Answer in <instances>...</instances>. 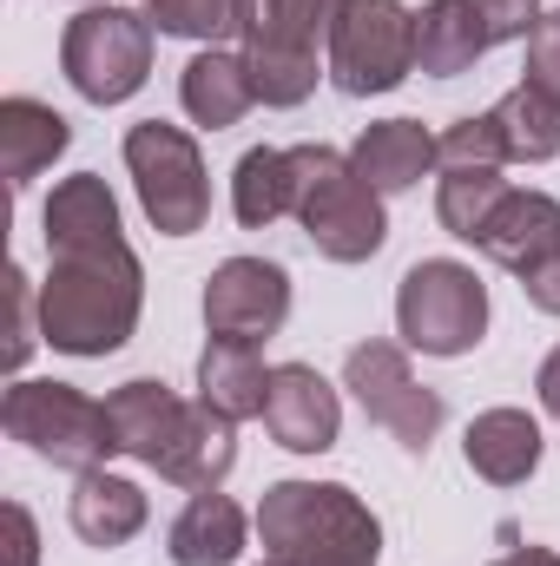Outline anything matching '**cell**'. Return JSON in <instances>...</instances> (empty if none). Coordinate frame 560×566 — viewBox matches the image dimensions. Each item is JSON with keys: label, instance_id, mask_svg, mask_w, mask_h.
Returning <instances> with one entry per match:
<instances>
[{"label": "cell", "instance_id": "32", "mask_svg": "<svg viewBox=\"0 0 560 566\" xmlns=\"http://www.w3.org/2000/svg\"><path fill=\"white\" fill-rule=\"evenodd\" d=\"M521 290H528V303H535V310L560 316V238H554V251H548L535 271H521Z\"/></svg>", "mask_w": 560, "mask_h": 566}, {"label": "cell", "instance_id": "6", "mask_svg": "<svg viewBox=\"0 0 560 566\" xmlns=\"http://www.w3.org/2000/svg\"><path fill=\"white\" fill-rule=\"evenodd\" d=\"M396 329L422 356H468L488 329V290L468 264L428 258L396 290Z\"/></svg>", "mask_w": 560, "mask_h": 566}, {"label": "cell", "instance_id": "17", "mask_svg": "<svg viewBox=\"0 0 560 566\" xmlns=\"http://www.w3.org/2000/svg\"><path fill=\"white\" fill-rule=\"evenodd\" d=\"M66 139H73V126L53 106H40V99H0V171H7L13 191H27L66 151Z\"/></svg>", "mask_w": 560, "mask_h": 566}, {"label": "cell", "instance_id": "25", "mask_svg": "<svg viewBox=\"0 0 560 566\" xmlns=\"http://www.w3.org/2000/svg\"><path fill=\"white\" fill-rule=\"evenodd\" d=\"M495 126H501V145H508V158H521V165H548L560 151V99H548L541 86H515L501 106H495Z\"/></svg>", "mask_w": 560, "mask_h": 566}, {"label": "cell", "instance_id": "11", "mask_svg": "<svg viewBox=\"0 0 560 566\" xmlns=\"http://www.w3.org/2000/svg\"><path fill=\"white\" fill-rule=\"evenodd\" d=\"M336 389L310 369V363H283L271 369V396H265V428L278 434L290 454H323L336 448Z\"/></svg>", "mask_w": 560, "mask_h": 566}, {"label": "cell", "instance_id": "34", "mask_svg": "<svg viewBox=\"0 0 560 566\" xmlns=\"http://www.w3.org/2000/svg\"><path fill=\"white\" fill-rule=\"evenodd\" d=\"M535 389H541V409H548V416L560 422V349L548 356V363H541V376H535Z\"/></svg>", "mask_w": 560, "mask_h": 566}, {"label": "cell", "instance_id": "10", "mask_svg": "<svg viewBox=\"0 0 560 566\" xmlns=\"http://www.w3.org/2000/svg\"><path fill=\"white\" fill-rule=\"evenodd\" d=\"M290 316V277L265 258H231L205 283V329L231 343H265Z\"/></svg>", "mask_w": 560, "mask_h": 566}, {"label": "cell", "instance_id": "33", "mask_svg": "<svg viewBox=\"0 0 560 566\" xmlns=\"http://www.w3.org/2000/svg\"><path fill=\"white\" fill-rule=\"evenodd\" d=\"M33 514L20 507V501H7V554H13V566H33Z\"/></svg>", "mask_w": 560, "mask_h": 566}, {"label": "cell", "instance_id": "22", "mask_svg": "<svg viewBox=\"0 0 560 566\" xmlns=\"http://www.w3.org/2000/svg\"><path fill=\"white\" fill-rule=\"evenodd\" d=\"M350 165H356V178H370L376 191H409L422 171L435 165V139L422 133L416 119H383V126H370V133L356 139Z\"/></svg>", "mask_w": 560, "mask_h": 566}, {"label": "cell", "instance_id": "8", "mask_svg": "<svg viewBox=\"0 0 560 566\" xmlns=\"http://www.w3.org/2000/svg\"><path fill=\"white\" fill-rule=\"evenodd\" d=\"M416 73V13L403 0H350L330 33V80L350 99L390 93Z\"/></svg>", "mask_w": 560, "mask_h": 566}, {"label": "cell", "instance_id": "4", "mask_svg": "<svg viewBox=\"0 0 560 566\" xmlns=\"http://www.w3.org/2000/svg\"><path fill=\"white\" fill-rule=\"evenodd\" d=\"M0 422L20 448H33L53 468H73V474H93L106 454H120L113 409L80 396L73 382H13L0 402Z\"/></svg>", "mask_w": 560, "mask_h": 566}, {"label": "cell", "instance_id": "16", "mask_svg": "<svg viewBox=\"0 0 560 566\" xmlns=\"http://www.w3.org/2000/svg\"><path fill=\"white\" fill-rule=\"evenodd\" d=\"M178 99H185V113H191L205 133H225V126H238V119L251 113V99H258L245 53H218V46H205V53L185 66V80H178Z\"/></svg>", "mask_w": 560, "mask_h": 566}, {"label": "cell", "instance_id": "35", "mask_svg": "<svg viewBox=\"0 0 560 566\" xmlns=\"http://www.w3.org/2000/svg\"><path fill=\"white\" fill-rule=\"evenodd\" d=\"M495 566H560V554H548V547H515V554H501Z\"/></svg>", "mask_w": 560, "mask_h": 566}, {"label": "cell", "instance_id": "30", "mask_svg": "<svg viewBox=\"0 0 560 566\" xmlns=\"http://www.w3.org/2000/svg\"><path fill=\"white\" fill-rule=\"evenodd\" d=\"M528 86L560 99V13H541L528 33Z\"/></svg>", "mask_w": 560, "mask_h": 566}, {"label": "cell", "instance_id": "28", "mask_svg": "<svg viewBox=\"0 0 560 566\" xmlns=\"http://www.w3.org/2000/svg\"><path fill=\"white\" fill-rule=\"evenodd\" d=\"M435 165H442V171H455V165H508V145H501L495 113H481V119H455V126L435 139Z\"/></svg>", "mask_w": 560, "mask_h": 566}, {"label": "cell", "instance_id": "27", "mask_svg": "<svg viewBox=\"0 0 560 566\" xmlns=\"http://www.w3.org/2000/svg\"><path fill=\"white\" fill-rule=\"evenodd\" d=\"M245 66H251V86L265 106H303L317 93V53H265V46H245Z\"/></svg>", "mask_w": 560, "mask_h": 566}, {"label": "cell", "instance_id": "14", "mask_svg": "<svg viewBox=\"0 0 560 566\" xmlns=\"http://www.w3.org/2000/svg\"><path fill=\"white\" fill-rule=\"evenodd\" d=\"M554 238H560V205L548 198V191H508L501 198V211L488 218V231L475 238L501 271H535L548 251H554Z\"/></svg>", "mask_w": 560, "mask_h": 566}, {"label": "cell", "instance_id": "20", "mask_svg": "<svg viewBox=\"0 0 560 566\" xmlns=\"http://www.w3.org/2000/svg\"><path fill=\"white\" fill-rule=\"evenodd\" d=\"M66 514H73V534H80L86 547H126V541L145 527V494L133 488V481L93 468V474H80Z\"/></svg>", "mask_w": 560, "mask_h": 566}, {"label": "cell", "instance_id": "12", "mask_svg": "<svg viewBox=\"0 0 560 566\" xmlns=\"http://www.w3.org/2000/svg\"><path fill=\"white\" fill-rule=\"evenodd\" d=\"M106 409H113V428H120V454L145 461L152 474L165 468V454L178 448V434H185V422H191V409H185L165 382H152V376L120 382V389L106 396Z\"/></svg>", "mask_w": 560, "mask_h": 566}, {"label": "cell", "instance_id": "19", "mask_svg": "<svg viewBox=\"0 0 560 566\" xmlns=\"http://www.w3.org/2000/svg\"><path fill=\"white\" fill-rule=\"evenodd\" d=\"M468 468L495 488H521L541 468V428L521 409H488L468 422Z\"/></svg>", "mask_w": 560, "mask_h": 566}, {"label": "cell", "instance_id": "7", "mask_svg": "<svg viewBox=\"0 0 560 566\" xmlns=\"http://www.w3.org/2000/svg\"><path fill=\"white\" fill-rule=\"evenodd\" d=\"M126 171H133V185H139L145 218H152L165 238L205 231V218H211L205 158H198V145L185 139L178 126H165V119L133 126V133H126Z\"/></svg>", "mask_w": 560, "mask_h": 566}, {"label": "cell", "instance_id": "36", "mask_svg": "<svg viewBox=\"0 0 560 566\" xmlns=\"http://www.w3.org/2000/svg\"><path fill=\"white\" fill-rule=\"evenodd\" d=\"M265 566H278V560H265Z\"/></svg>", "mask_w": 560, "mask_h": 566}, {"label": "cell", "instance_id": "29", "mask_svg": "<svg viewBox=\"0 0 560 566\" xmlns=\"http://www.w3.org/2000/svg\"><path fill=\"white\" fill-rule=\"evenodd\" d=\"M468 7H475L488 46H495V40H528L535 20H541V0H468Z\"/></svg>", "mask_w": 560, "mask_h": 566}, {"label": "cell", "instance_id": "9", "mask_svg": "<svg viewBox=\"0 0 560 566\" xmlns=\"http://www.w3.org/2000/svg\"><path fill=\"white\" fill-rule=\"evenodd\" d=\"M343 389H356L363 416L383 422L403 448H416V454L435 441V428H442V396L422 389L416 376H409V356L396 343H356L350 363H343Z\"/></svg>", "mask_w": 560, "mask_h": 566}, {"label": "cell", "instance_id": "3", "mask_svg": "<svg viewBox=\"0 0 560 566\" xmlns=\"http://www.w3.org/2000/svg\"><path fill=\"white\" fill-rule=\"evenodd\" d=\"M297 158V218L310 231V244L330 264H363L383 251L390 224H383V191L370 178H356V165L330 145H290Z\"/></svg>", "mask_w": 560, "mask_h": 566}, {"label": "cell", "instance_id": "21", "mask_svg": "<svg viewBox=\"0 0 560 566\" xmlns=\"http://www.w3.org/2000/svg\"><path fill=\"white\" fill-rule=\"evenodd\" d=\"M488 53V33L468 0H428L416 13V66L428 80H455Z\"/></svg>", "mask_w": 560, "mask_h": 566}, {"label": "cell", "instance_id": "26", "mask_svg": "<svg viewBox=\"0 0 560 566\" xmlns=\"http://www.w3.org/2000/svg\"><path fill=\"white\" fill-rule=\"evenodd\" d=\"M238 13H245V0H145V20L158 27V33H172V40H225V33H238Z\"/></svg>", "mask_w": 560, "mask_h": 566}, {"label": "cell", "instance_id": "5", "mask_svg": "<svg viewBox=\"0 0 560 566\" xmlns=\"http://www.w3.org/2000/svg\"><path fill=\"white\" fill-rule=\"evenodd\" d=\"M60 66L73 80L80 99L93 106H120L133 99L152 73V20L133 7H86L66 20V40H60Z\"/></svg>", "mask_w": 560, "mask_h": 566}, {"label": "cell", "instance_id": "13", "mask_svg": "<svg viewBox=\"0 0 560 566\" xmlns=\"http://www.w3.org/2000/svg\"><path fill=\"white\" fill-rule=\"evenodd\" d=\"M265 396H271V369L258 363V343L211 336L205 356H198V402L238 428L251 416H265Z\"/></svg>", "mask_w": 560, "mask_h": 566}, {"label": "cell", "instance_id": "23", "mask_svg": "<svg viewBox=\"0 0 560 566\" xmlns=\"http://www.w3.org/2000/svg\"><path fill=\"white\" fill-rule=\"evenodd\" d=\"M231 211L245 231H265L278 224L283 211H297V158L278 145H258L238 158V178H231Z\"/></svg>", "mask_w": 560, "mask_h": 566}, {"label": "cell", "instance_id": "1", "mask_svg": "<svg viewBox=\"0 0 560 566\" xmlns=\"http://www.w3.org/2000/svg\"><path fill=\"white\" fill-rule=\"evenodd\" d=\"M40 224L53 258L40 290V343H53L60 356H113L139 329L145 271L120 231V205L106 178L93 171L60 178Z\"/></svg>", "mask_w": 560, "mask_h": 566}, {"label": "cell", "instance_id": "15", "mask_svg": "<svg viewBox=\"0 0 560 566\" xmlns=\"http://www.w3.org/2000/svg\"><path fill=\"white\" fill-rule=\"evenodd\" d=\"M165 554H172V566H231L245 554V514H238V501L218 494V488L191 494L185 514L165 534Z\"/></svg>", "mask_w": 560, "mask_h": 566}, {"label": "cell", "instance_id": "31", "mask_svg": "<svg viewBox=\"0 0 560 566\" xmlns=\"http://www.w3.org/2000/svg\"><path fill=\"white\" fill-rule=\"evenodd\" d=\"M7 303H13V336H7V369H20L27 356H33V290H27V271L20 264H7Z\"/></svg>", "mask_w": 560, "mask_h": 566}, {"label": "cell", "instance_id": "2", "mask_svg": "<svg viewBox=\"0 0 560 566\" xmlns=\"http://www.w3.org/2000/svg\"><path fill=\"white\" fill-rule=\"evenodd\" d=\"M265 554L278 566H376L383 527L376 514L336 481H278L258 507Z\"/></svg>", "mask_w": 560, "mask_h": 566}, {"label": "cell", "instance_id": "18", "mask_svg": "<svg viewBox=\"0 0 560 566\" xmlns=\"http://www.w3.org/2000/svg\"><path fill=\"white\" fill-rule=\"evenodd\" d=\"M350 0H245L238 13V33L245 46H265V53H317V40L336 33Z\"/></svg>", "mask_w": 560, "mask_h": 566}, {"label": "cell", "instance_id": "24", "mask_svg": "<svg viewBox=\"0 0 560 566\" xmlns=\"http://www.w3.org/2000/svg\"><path fill=\"white\" fill-rule=\"evenodd\" d=\"M508 191H515V185L501 178V165H455V171H442L435 218H442V231H448V238L475 244V238L488 231V218L501 211V198H508Z\"/></svg>", "mask_w": 560, "mask_h": 566}]
</instances>
